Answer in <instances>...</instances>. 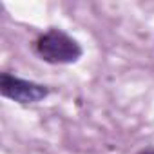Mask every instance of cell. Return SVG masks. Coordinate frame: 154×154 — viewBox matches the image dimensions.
<instances>
[{"label": "cell", "instance_id": "obj_1", "mask_svg": "<svg viewBox=\"0 0 154 154\" xmlns=\"http://www.w3.org/2000/svg\"><path fill=\"white\" fill-rule=\"evenodd\" d=\"M36 53L49 63H72L82 56V47L74 38L60 29H51L38 36Z\"/></svg>", "mask_w": 154, "mask_h": 154}, {"label": "cell", "instance_id": "obj_2", "mask_svg": "<svg viewBox=\"0 0 154 154\" xmlns=\"http://www.w3.org/2000/svg\"><path fill=\"white\" fill-rule=\"evenodd\" d=\"M0 93L2 96L18 103H35L44 100L49 91L45 85L17 78L9 72H2L0 74Z\"/></svg>", "mask_w": 154, "mask_h": 154}, {"label": "cell", "instance_id": "obj_3", "mask_svg": "<svg viewBox=\"0 0 154 154\" xmlns=\"http://www.w3.org/2000/svg\"><path fill=\"white\" fill-rule=\"evenodd\" d=\"M140 154H154V147H149V149H145V150H141Z\"/></svg>", "mask_w": 154, "mask_h": 154}]
</instances>
